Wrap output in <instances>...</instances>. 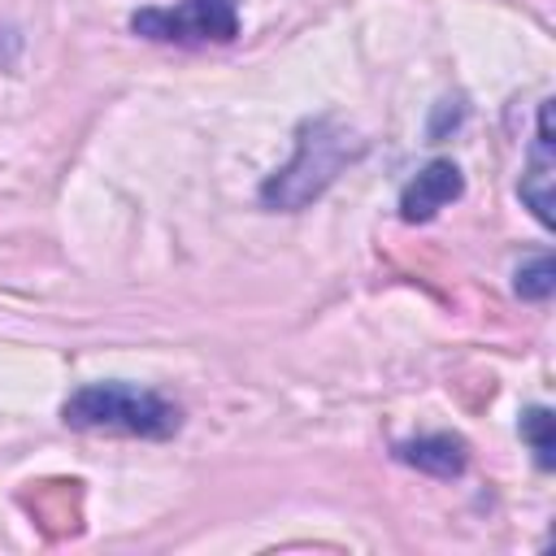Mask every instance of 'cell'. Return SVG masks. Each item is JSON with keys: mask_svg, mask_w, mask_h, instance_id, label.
I'll list each match as a JSON object with an SVG mask.
<instances>
[{"mask_svg": "<svg viewBox=\"0 0 556 556\" xmlns=\"http://www.w3.org/2000/svg\"><path fill=\"white\" fill-rule=\"evenodd\" d=\"M521 439L530 443L539 469H556V417H552V408H543V404L526 408L521 413Z\"/></svg>", "mask_w": 556, "mask_h": 556, "instance_id": "cell-7", "label": "cell"}, {"mask_svg": "<svg viewBox=\"0 0 556 556\" xmlns=\"http://www.w3.org/2000/svg\"><path fill=\"white\" fill-rule=\"evenodd\" d=\"M513 291H517L521 300H534V304L552 300V291H556V265H552V256L526 261V265L513 274Z\"/></svg>", "mask_w": 556, "mask_h": 556, "instance_id": "cell-8", "label": "cell"}, {"mask_svg": "<svg viewBox=\"0 0 556 556\" xmlns=\"http://www.w3.org/2000/svg\"><path fill=\"white\" fill-rule=\"evenodd\" d=\"M365 152V143L334 117H308L295 130V156L274 169L261 182V204L278 208V213H295L304 204H313L348 161H356Z\"/></svg>", "mask_w": 556, "mask_h": 556, "instance_id": "cell-1", "label": "cell"}, {"mask_svg": "<svg viewBox=\"0 0 556 556\" xmlns=\"http://www.w3.org/2000/svg\"><path fill=\"white\" fill-rule=\"evenodd\" d=\"M395 460H404L408 469L430 473V478H460L469 465V447L456 434H421V439L400 443Z\"/></svg>", "mask_w": 556, "mask_h": 556, "instance_id": "cell-5", "label": "cell"}, {"mask_svg": "<svg viewBox=\"0 0 556 556\" xmlns=\"http://www.w3.org/2000/svg\"><path fill=\"white\" fill-rule=\"evenodd\" d=\"M465 178L452 161H430L426 169H417V178L400 191V217L404 222H430L439 208H447L452 200H460Z\"/></svg>", "mask_w": 556, "mask_h": 556, "instance_id": "cell-4", "label": "cell"}, {"mask_svg": "<svg viewBox=\"0 0 556 556\" xmlns=\"http://www.w3.org/2000/svg\"><path fill=\"white\" fill-rule=\"evenodd\" d=\"M61 421L70 430L169 439V434H178L182 413H178V404H169L156 391H139L130 382H91V387H78L61 404Z\"/></svg>", "mask_w": 556, "mask_h": 556, "instance_id": "cell-2", "label": "cell"}, {"mask_svg": "<svg viewBox=\"0 0 556 556\" xmlns=\"http://www.w3.org/2000/svg\"><path fill=\"white\" fill-rule=\"evenodd\" d=\"M552 152L547 148H539L534 152V161H530V169L521 174V200H526V208L543 222V226H552V161H547Z\"/></svg>", "mask_w": 556, "mask_h": 556, "instance_id": "cell-6", "label": "cell"}, {"mask_svg": "<svg viewBox=\"0 0 556 556\" xmlns=\"http://www.w3.org/2000/svg\"><path fill=\"white\" fill-rule=\"evenodd\" d=\"M130 30L156 43H230L239 35V0H182L174 9H139Z\"/></svg>", "mask_w": 556, "mask_h": 556, "instance_id": "cell-3", "label": "cell"}]
</instances>
